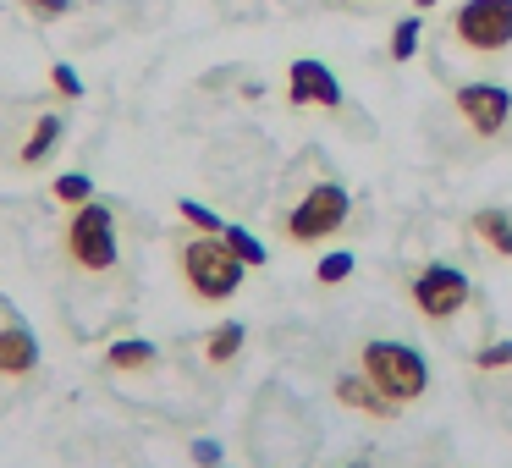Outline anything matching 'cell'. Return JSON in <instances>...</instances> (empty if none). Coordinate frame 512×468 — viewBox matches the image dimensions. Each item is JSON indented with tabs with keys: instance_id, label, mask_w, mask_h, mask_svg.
<instances>
[{
	"instance_id": "1",
	"label": "cell",
	"mask_w": 512,
	"mask_h": 468,
	"mask_svg": "<svg viewBox=\"0 0 512 468\" xmlns=\"http://www.w3.org/2000/svg\"><path fill=\"white\" fill-rule=\"evenodd\" d=\"M177 265H182V281H188V292L199 303H226L237 287H243V276H248L243 259H237L221 237H204V232L193 237V243H182Z\"/></svg>"
},
{
	"instance_id": "2",
	"label": "cell",
	"mask_w": 512,
	"mask_h": 468,
	"mask_svg": "<svg viewBox=\"0 0 512 468\" xmlns=\"http://www.w3.org/2000/svg\"><path fill=\"white\" fill-rule=\"evenodd\" d=\"M61 248H67V259L83 270V276H105V270H116V259H122V248H116V215L111 204L89 199L72 210L67 232H61Z\"/></svg>"
},
{
	"instance_id": "3",
	"label": "cell",
	"mask_w": 512,
	"mask_h": 468,
	"mask_svg": "<svg viewBox=\"0 0 512 468\" xmlns=\"http://www.w3.org/2000/svg\"><path fill=\"white\" fill-rule=\"evenodd\" d=\"M358 369H364L397 408L413 402V397H424V386H430V364H424V353L408 347V342H364Z\"/></svg>"
},
{
	"instance_id": "4",
	"label": "cell",
	"mask_w": 512,
	"mask_h": 468,
	"mask_svg": "<svg viewBox=\"0 0 512 468\" xmlns=\"http://www.w3.org/2000/svg\"><path fill=\"white\" fill-rule=\"evenodd\" d=\"M347 210H353V199H347L342 182H314V188L287 210L281 232H287V243H298V248L325 243V237H336L347 226Z\"/></svg>"
},
{
	"instance_id": "5",
	"label": "cell",
	"mask_w": 512,
	"mask_h": 468,
	"mask_svg": "<svg viewBox=\"0 0 512 468\" xmlns=\"http://www.w3.org/2000/svg\"><path fill=\"white\" fill-rule=\"evenodd\" d=\"M452 39L468 56H501V50H512V0H463L452 12Z\"/></svg>"
},
{
	"instance_id": "6",
	"label": "cell",
	"mask_w": 512,
	"mask_h": 468,
	"mask_svg": "<svg viewBox=\"0 0 512 468\" xmlns=\"http://www.w3.org/2000/svg\"><path fill=\"white\" fill-rule=\"evenodd\" d=\"M408 292H413V309H419L424 320H452L468 303V276L457 265H424Z\"/></svg>"
},
{
	"instance_id": "7",
	"label": "cell",
	"mask_w": 512,
	"mask_h": 468,
	"mask_svg": "<svg viewBox=\"0 0 512 468\" xmlns=\"http://www.w3.org/2000/svg\"><path fill=\"white\" fill-rule=\"evenodd\" d=\"M452 100H457V116H463V122L474 127L479 138H501V133H507V122H512V94L501 89V83H463Z\"/></svg>"
},
{
	"instance_id": "8",
	"label": "cell",
	"mask_w": 512,
	"mask_h": 468,
	"mask_svg": "<svg viewBox=\"0 0 512 468\" xmlns=\"http://www.w3.org/2000/svg\"><path fill=\"white\" fill-rule=\"evenodd\" d=\"M287 100L292 105H303V111H336L342 105V83H336V72L325 67V61H314V56H298L287 67Z\"/></svg>"
},
{
	"instance_id": "9",
	"label": "cell",
	"mask_w": 512,
	"mask_h": 468,
	"mask_svg": "<svg viewBox=\"0 0 512 468\" xmlns=\"http://www.w3.org/2000/svg\"><path fill=\"white\" fill-rule=\"evenodd\" d=\"M39 369V336L23 320L0 325V380H28Z\"/></svg>"
},
{
	"instance_id": "10",
	"label": "cell",
	"mask_w": 512,
	"mask_h": 468,
	"mask_svg": "<svg viewBox=\"0 0 512 468\" xmlns=\"http://www.w3.org/2000/svg\"><path fill=\"white\" fill-rule=\"evenodd\" d=\"M336 402H342V408L369 413V419H391V413H397V402H391L386 391L364 375V369H358V375H336Z\"/></svg>"
},
{
	"instance_id": "11",
	"label": "cell",
	"mask_w": 512,
	"mask_h": 468,
	"mask_svg": "<svg viewBox=\"0 0 512 468\" xmlns=\"http://www.w3.org/2000/svg\"><path fill=\"white\" fill-rule=\"evenodd\" d=\"M468 232H474L496 259H512V215L507 210H474L468 215Z\"/></svg>"
},
{
	"instance_id": "12",
	"label": "cell",
	"mask_w": 512,
	"mask_h": 468,
	"mask_svg": "<svg viewBox=\"0 0 512 468\" xmlns=\"http://www.w3.org/2000/svg\"><path fill=\"white\" fill-rule=\"evenodd\" d=\"M56 144H61V116L45 111V116L34 122V133H28V144L17 149V160H23V166H45V160L56 155Z\"/></svg>"
},
{
	"instance_id": "13",
	"label": "cell",
	"mask_w": 512,
	"mask_h": 468,
	"mask_svg": "<svg viewBox=\"0 0 512 468\" xmlns=\"http://www.w3.org/2000/svg\"><path fill=\"white\" fill-rule=\"evenodd\" d=\"M160 358L155 342H144V336H127V342H111L105 347V364L116 369V375H133V369H149Z\"/></svg>"
},
{
	"instance_id": "14",
	"label": "cell",
	"mask_w": 512,
	"mask_h": 468,
	"mask_svg": "<svg viewBox=\"0 0 512 468\" xmlns=\"http://www.w3.org/2000/svg\"><path fill=\"white\" fill-rule=\"evenodd\" d=\"M243 342H248V331L237 320H221L210 331V342H204V358H210V364H232L237 353H243Z\"/></svg>"
},
{
	"instance_id": "15",
	"label": "cell",
	"mask_w": 512,
	"mask_h": 468,
	"mask_svg": "<svg viewBox=\"0 0 512 468\" xmlns=\"http://www.w3.org/2000/svg\"><path fill=\"white\" fill-rule=\"evenodd\" d=\"M221 243L232 248V254L243 259L248 270H259V265H265V259H270V254H265V243H259L254 232H243V226H226V232H221Z\"/></svg>"
},
{
	"instance_id": "16",
	"label": "cell",
	"mask_w": 512,
	"mask_h": 468,
	"mask_svg": "<svg viewBox=\"0 0 512 468\" xmlns=\"http://www.w3.org/2000/svg\"><path fill=\"white\" fill-rule=\"evenodd\" d=\"M177 215L193 226V232H204V237H221V232H226V221L210 210V204H199V199H182V204H177Z\"/></svg>"
},
{
	"instance_id": "17",
	"label": "cell",
	"mask_w": 512,
	"mask_h": 468,
	"mask_svg": "<svg viewBox=\"0 0 512 468\" xmlns=\"http://www.w3.org/2000/svg\"><path fill=\"white\" fill-rule=\"evenodd\" d=\"M50 193H56L61 204H72V210H78V204L94 199V182L83 177V171H67V177H56V188H50Z\"/></svg>"
},
{
	"instance_id": "18",
	"label": "cell",
	"mask_w": 512,
	"mask_h": 468,
	"mask_svg": "<svg viewBox=\"0 0 512 468\" xmlns=\"http://www.w3.org/2000/svg\"><path fill=\"white\" fill-rule=\"evenodd\" d=\"M419 17H402L397 28H391V61H413V50H419Z\"/></svg>"
},
{
	"instance_id": "19",
	"label": "cell",
	"mask_w": 512,
	"mask_h": 468,
	"mask_svg": "<svg viewBox=\"0 0 512 468\" xmlns=\"http://www.w3.org/2000/svg\"><path fill=\"white\" fill-rule=\"evenodd\" d=\"M474 369H485V375H496V369H512V336H501V342H485L474 353Z\"/></svg>"
},
{
	"instance_id": "20",
	"label": "cell",
	"mask_w": 512,
	"mask_h": 468,
	"mask_svg": "<svg viewBox=\"0 0 512 468\" xmlns=\"http://www.w3.org/2000/svg\"><path fill=\"white\" fill-rule=\"evenodd\" d=\"M347 276H353V254H325L320 270H314L320 287H336V281H347Z\"/></svg>"
},
{
	"instance_id": "21",
	"label": "cell",
	"mask_w": 512,
	"mask_h": 468,
	"mask_svg": "<svg viewBox=\"0 0 512 468\" xmlns=\"http://www.w3.org/2000/svg\"><path fill=\"white\" fill-rule=\"evenodd\" d=\"M50 89H56L61 100H83V78L67 67V61H56V67H50Z\"/></svg>"
},
{
	"instance_id": "22",
	"label": "cell",
	"mask_w": 512,
	"mask_h": 468,
	"mask_svg": "<svg viewBox=\"0 0 512 468\" xmlns=\"http://www.w3.org/2000/svg\"><path fill=\"white\" fill-rule=\"evenodd\" d=\"M23 12L39 17V23H56V17L72 12V0H23Z\"/></svg>"
},
{
	"instance_id": "23",
	"label": "cell",
	"mask_w": 512,
	"mask_h": 468,
	"mask_svg": "<svg viewBox=\"0 0 512 468\" xmlns=\"http://www.w3.org/2000/svg\"><path fill=\"white\" fill-rule=\"evenodd\" d=\"M193 463H199V468H221V446H215V441H193Z\"/></svg>"
},
{
	"instance_id": "24",
	"label": "cell",
	"mask_w": 512,
	"mask_h": 468,
	"mask_svg": "<svg viewBox=\"0 0 512 468\" xmlns=\"http://www.w3.org/2000/svg\"><path fill=\"white\" fill-rule=\"evenodd\" d=\"M413 6H419V12H430V6H435V0H413Z\"/></svg>"
},
{
	"instance_id": "25",
	"label": "cell",
	"mask_w": 512,
	"mask_h": 468,
	"mask_svg": "<svg viewBox=\"0 0 512 468\" xmlns=\"http://www.w3.org/2000/svg\"><path fill=\"white\" fill-rule=\"evenodd\" d=\"M347 468H369V457H358V463H347Z\"/></svg>"
},
{
	"instance_id": "26",
	"label": "cell",
	"mask_w": 512,
	"mask_h": 468,
	"mask_svg": "<svg viewBox=\"0 0 512 468\" xmlns=\"http://www.w3.org/2000/svg\"><path fill=\"white\" fill-rule=\"evenodd\" d=\"M342 6H353V0H342Z\"/></svg>"
}]
</instances>
